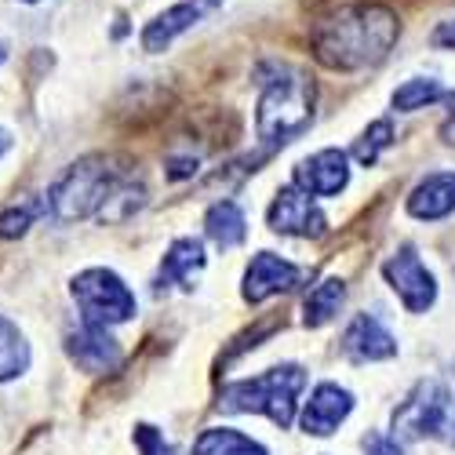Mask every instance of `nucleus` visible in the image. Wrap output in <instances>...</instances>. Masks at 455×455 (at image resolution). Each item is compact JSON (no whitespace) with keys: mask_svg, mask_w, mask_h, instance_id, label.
Listing matches in <instances>:
<instances>
[{"mask_svg":"<svg viewBox=\"0 0 455 455\" xmlns=\"http://www.w3.org/2000/svg\"><path fill=\"white\" fill-rule=\"evenodd\" d=\"M4 59H8V48H4V44H0V62H4Z\"/></svg>","mask_w":455,"mask_h":455,"instance_id":"29","label":"nucleus"},{"mask_svg":"<svg viewBox=\"0 0 455 455\" xmlns=\"http://www.w3.org/2000/svg\"><path fill=\"white\" fill-rule=\"evenodd\" d=\"M347 182H350V168L343 149H321V154L307 157L295 168V186L307 189L310 197H335L347 189Z\"/></svg>","mask_w":455,"mask_h":455,"instance_id":"11","label":"nucleus"},{"mask_svg":"<svg viewBox=\"0 0 455 455\" xmlns=\"http://www.w3.org/2000/svg\"><path fill=\"white\" fill-rule=\"evenodd\" d=\"M208 8H215V0H182V4L161 12L154 22L142 29V48H146V52H164L179 33L194 29V26L204 19Z\"/></svg>","mask_w":455,"mask_h":455,"instance_id":"14","label":"nucleus"},{"mask_svg":"<svg viewBox=\"0 0 455 455\" xmlns=\"http://www.w3.org/2000/svg\"><path fill=\"white\" fill-rule=\"evenodd\" d=\"M350 411H354L350 390L335 387V383H321L314 390V397L307 401V411H302V430L314 434V437H328Z\"/></svg>","mask_w":455,"mask_h":455,"instance_id":"13","label":"nucleus"},{"mask_svg":"<svg viewBox=\"0 0 455 455\" xmlns=\"http://www.w3.org/2000/svg\"><path fill=\"white\" fill-rule=\"evenodd\" d=\"M314 117V81L307 73H277L274 81H267L255 109V128L259 139L270 146H284L295 135L310 128Z\"/></svg>","mask_w":455,"mask_h":455,"instance_id":"2","label":"nucleus"},{"mask_svg":"<svg viewBox=\"0 0 455 455\" xmlns=\"http://www.w3.org/2000/svg\"><path fill=\"white\" fill-rule=\"evenodd\" d=\"M135 444H139V451L142 455H175V448L154 430V427H135Z\"/></svg>","mask_w":455,"mask_h":455,"instance_id":"24","label":"nucleus"},{"mask_svg":"<svg viewBox=\"0 0 455 455\" xmlns=\"http://www.w3.org/2000/svg\"><path fill=\"white\" fill-rule=\"evenodd\" d=\"M201 270H204V248H201V241H194V237H179V241L168 248L164 262H161V281H172V284H182V288H194V281H197Z\"/></svg>","mask_w":455,"mask_h":455,"instance_id":"16","label":"nucleus"},{"mask_svg":"<svg viewBox=\"0 0 455 455\" xmlns=\"http://www.w3.org/2000/svg\"><path fill=\"white\" fill-rule=\"evenodd\" d=\"M343 354L357 364H368V361H387L397 354V339L383 328L375 314H357L350 321V328L343 331Z\"/></svg>","mask_w":455,"mask_h":455,"instance_id":"12","label":"nucleus"},{"mask_svg":"<svg viewBox=\"0 0 455 455\" xmlns=\"http://www.w3.org/2000/svg\"><path fill=\"white\" fill-rule=\"evenodd\" d=\"M394 437L397 441H423V437H441L444 444L455 448V394L437 383V379H423L394 411Z\"/></svg>","mask_w":455,"mask_h":455,"instance_id":"4","label":"nucleus"},{"mask_svg":"<svg viewBox=\"0 0 455 455\" xmlns=\"http://www.w3.org/2000/svg\"><path fill=\"white\" fill-rule=\"evenodd\" d=\"M437 99H444V92H441L437 81H430V77H411V81H404V84L394 92V109L411 113V109H423V106H430V102H437Z\"/></svg>","mask_w":455,"mask_h":455,"instance_id":"21","label":"nucleus"},{"mask_svg":"<svg viewBox=\"0 0 455 455\" xmlns=\"http://www.w3.org/2000/svg\"><path fill=\"white\" fill-rule=\"evenodd\" d=\"M194 455H270L259 441L244 437L241 430H230V427H215V430H204L197 441H194Z\"/></svg>","mask_w":455,"mask_h":455,"instance_id":"19","label":"nucleus"},{"mask_svg":"<svg viewBox=\"0 0 455 455\" xmlns=\"http://www.w3.org/2000/svg\"><path fill=\"white\" fill-rule=\"evenodd\" d=\"M33 215H36V208H29V204H22V208H8L4 215H0V241H15V237H22V234L29 230Z\"/></svg>","mask_w":455,"mask_h":455,"instance_id":"23","label":"nucleus"},{"mask_svg":"<svg viewBox=\"0 0 455 455\" xmlns=\"http://www.w3.org/2000/svg\"><path fill=\"white\" fill-rule=\"evenodd\" d=\"M66 354L73 357V364L92 371V375L113 371L121 364V343L106 331V324H95V321H84L77 331H69Z\"/></svg>","mask_w":455,"mask_h":455,"instance_id":"9","label":"nucleus"},{"mask_svg":"<svg viewBox=\"0 0 455 455\" xmlns=\"http://www.w3.org/2000/svg\"><path fill=\"white\" fill-rule=\"evenodd\" d=\"M26 4H36V0H26Z\"/></svg>","mask_w":455,"mask_h":455,"instance_id":"30","label":"nucleus"},{"mask_svg":"<svg viewBox=\"0 0 455 455\" xmlns=\"http://www.w3.org/2000/svg\"><path fill=\"white\" fill-rule=\"evenodd\" d=\"M302 387H307V371L299 364H281L259 379L222 387L219 408L222 411H259L267 419H274L281 430H288L295 419V397L302 394Z\"/></svg>","mask_w":455,"mask_h":455,"instance_id":"3","label":"nucleus"},{"mask_svg":"<svg viewBox=\"0 0 455 455\" xmlns=\"http://www.w3.org/2000/svg\"><path fill=\"white\" fill-rule=\"evenodd\" d=\"M73 299L77 307L84 310V321H95V324H121V321H132L135 317V295L128 291V284L113 274V270H84L73 281Z\"/></svg>","mask_w":455,"mask_h":455,"instance_id":"6","label":"nucleus"},{"mask_svg":"<svg viewBox=\"0 0 455 455\" xmlns=\"http://www.w3.org/2000/svg\"><path fill=\"white\" fill-rule=\"evenodd\" d=\"M394 142V124L390 121H375L361 139H357V146H354V157L368 168V164H375L379 161V154Z\"/></svg>","mask_w":455,"mask_h":455,"instance_id":"22","label":"nucleus"},{"mask_svg":"<svg viewBox=\"0 0 455 455\" xmlns=\"http://www.w3.org/2000/svg\"><path fill=\"white\" fill-rule=\"evenodd\" d=\"M26 368H29V347H26L22 331L8 317H0V383L22 375Z\"/></svg>","mask_w":455,"mask_h":455,"instance_id":"20","label":"nucleus"},{"mask_svg":"<svg viewBox=\"0 0 455 455\" xmlns=\"http://www.w3.org/2000/svg\"><path fill=\"white\" fill-rule=\"evenodd\" d=\"M361 448H364V455H404L401 451V441L390 434H364V441H361Z\"/></svg>","mask_w":455,"mask_h":455,"instance_id":"25","label":"nucleus"},{"mask_svg":"<svg viewBox=\"0 0 455 455\" xmlns=\"http://www.w3.org/2000/svg\"><path fill=\"white\" fill-rule=\"evenodd\" d=\"M270 230L274 234H291V237H324L328 234V219L321 208L310 201L307 189L284 186L270 204Z\"/></svg>","mask_w":455,"mask_h":455,"instance_id":"8","label":"nucleus"},{"mask_svg":"<svg viewBox=\"0 0 455 455\" xmlns=\"http://www.w3.org/2000/svg\"><path fill=\"white\" fill-rule=\"evenodd\" d=\"M408 212L415 219H444L455 212V172H437L411 189Z\"/></svg>","mask_w":455,"mask_h":455,"instance_id":"15","label":"nucleus"},{"mask_svg":"<svg viewBox=\"0 0 455 455\" xmlns=\"http://www.w3.org/2000/svg\"><path fill=\"white\" fill-rule=\"evenodd\" d=\"M12 146V139H8V132H0V154H4V149Z\"/></svg>","mask_w":455,"mask_h":455,"instance_id":"28","label":"nucleus"},{"mask_svg":"<svg viewBox=\"0 0 455 455\" xmlns=\"http://www.w3.org/2000/svg\"><path fill=\"white\" fill-rule=\"evenodd\" d=\"M113 186H117V172L109 168V161L106 157H88L81 164H73L52 186V194L44 197V212H52L59 222L84 219V215H92L95 208L106 204Z\"/></svg>","mask_w":455,"mask_h":455,"instance_id":"5","label":"nucleus"},{"mask_svg":"<svg viewBox=\"0 0 455 455\" xmlns=\"http://www.w3.org/2000/svg\"><path fill=\"white\" fill-rule=\"evenodd\" d=\"M397 41V15L383 4H354L314 26V55L331 69L379 62Z\"/></svg>","mask_w":455,"mask_h":455,"instance_id":"1","label":"nucleus"},{"mask_svg":"<svg viewBox=\"0 0 455 455\" xmlns=\"http://www.w3.org/2000/svg\"><path fill=\"white\" fill-rule=\"evenodd\" d=\"M302 277H310L302 267H295V262L274 255V251H259L251 259V267L244 274V299L248 302H262L270 295H281V291H291L299 288Z\"/></svg>","mask_w":455,"mask_h":455,"instance_id":"10","label":"nucleus"},{"mask_svg":"<svg viewBox=\"0 0 455 455\" xmlns=\"http://www.w3.org/2000/svg\"><path fill=\"white\" fill-rule=\"evenodd\" d=\"M343 299H347V284H343V281H339V277L321 281V284L307 295V302H302V324H307V328H324V324L339 314Z\"/></svg>","mask_w":455,"mask_h":455,"instance_id":"18","label":"nucleus"},{"mask_svg":"<svg viewBox=\"0 0 455 455\" xmlns=\"http://www.w3.org/2000/svg\"><path fill=\"white\" fill-rule=\"evenodd\" d=\"M390 288L401 295L404 302V310L411 314H427L434 307V299H437V281L434 274L423 267V259L415 255V248H401L397 255L387 259V267H383Z\"/></svg>","mask_w":455,"mask_h":455,"instance_id":"7","label":"nucleus"},{"mask_svg":"<svg viewBox=\"0 0 455 455\" xmlns=\"http://www.w3.org/2000/svg\"><path fill=\"white\" fill-rule=\"evenodd\" d=\"M434 44L455 52V22H441V26L434 29Z\"/></svg>","mask_w":455,"mask_h":455,"instance_id":"26","label":"nucleus"},{"mask_svg":"<svg viewBox=\"0 0 455 455\" xmlns=\"http://www.w3.org/2000/svg\"><path fill=\"white\" fill-rule=\"evenodd\" d=\"M204 230H208V237L226 251V248H237V244L248 237V219H244L241 204H234V201H219V204L208 208Z\"/></svg>","mask_w":455,"mask_h":455,"instance_id":"17","label":"nucleus"},{"mask_svg":"<svg viewBox=\"0 0 455 455\" xmlns=\"http://www.w3.org/2000/svg\"><path fill=\"white\" fill-rule=\"evenodd\" d=\"M441 139H444L448 146H455V113H451V121H448V124L441 128Z\"/></svg>","mask_w":455,"mask_h":455,"instance_id":"27","label":"nucleus"}]
</instances>
